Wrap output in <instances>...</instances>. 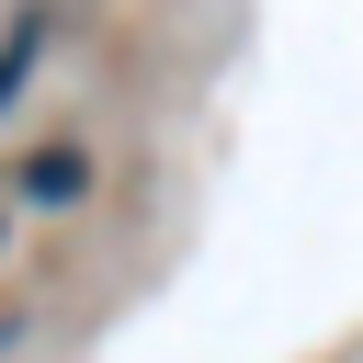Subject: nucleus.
Segmentation results:
<instances>
[{"mask_svg": "<svg viewBox=\"0 0 363 363\" xmlns=\"http://www.w3.org/2000/svg\"><path fill=\"white\" fill-rule=\"evenodd\" d=\"M11 193H23L34 216H68V204L91 193V159H79V147H34V159L11 170Z\"/></svg>", "mask_w": 363, "mask_h": 363, "instance_id": "nucleus-1", "label": "nucleus"}, {"mask_svg": "<svg viewBox=\"0 0 363 363\" xmlns=\"http://www.w3.org/2000/svg\"><path fill=\"white\" fill-rule=\"evenodd\" d=\"M34 57H45V11H11V34H0V113L23 102V79H34Z\"/></svg>", "mask_w": 363, "mask_h": 363, "instance_id": "nucleus-2", "label": "nucleus"}, {"mask_svg": "<svg viewBox=\"0 0 363 363\" xmlns=\"http://www.w3.org/2000/svg\"><path fill=\"white\" fill-rule=\"evenodd\" d=\"M0 250H11V216H0Z\"/></svg>", "mask_w": 363, "mask_h": 363, "instance_id": "nucleus-3", "label": "nucleus"}, {"mask_svg": "<svg viewBox=\"0 0 363 363\" xmlns=\"http://www.w3.org/2000/svg\"><path fill=\"white\" fill-rule=\"evenodd\" d=\"M0 352H11V318H0Z\"/></svg>", "mask_w": 363, "mask_h": 363, "instance_id": "nucleus-4", "label": "nucleus"}]
</instances>
